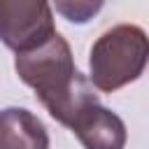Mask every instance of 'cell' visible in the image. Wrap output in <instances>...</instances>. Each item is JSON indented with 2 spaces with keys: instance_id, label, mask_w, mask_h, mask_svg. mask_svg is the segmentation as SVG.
<instances>
[{
  "instance_id": "6da1fadb",
  "label": "cell",
  "mask_w": 149,
  "mask_h": 149,
  "mask_svg": "<svg viewBox=\"0 0 149 149\" xmlns=\"http://www.w3.org/2000/svg\"><path fill=\"white\" fill-rule=\"evenodd\" d=\"M14 70L19 79L35 91L44 109L65 128H70L88 102L98 100L91 81L77 70L68 40L58 30L30 49L16 51Z\"/></svg>"
},
{
  "instance_id": "7a4b0ae2",
  "label": "cell",
  "mask_w": 149,
  "mask_h": 149,
  "mask_svg": "<svg viewBox=\"0 0 149 149\" xmlns=\"http://www.w3.org/2000/svg\"><path fill=\"white\" fill-rule=\"evenodd\" d=\"M149 58L144 28L119 23L105 30L88 51V81L100 93H114L142 77Z\"/></svg>"
},
{
  "instance_id": "3957f363",
  "label": "cell",
  "mask_w": 149,
  "mask_h": 149,
  "mask_svg": "<svg viewBox=\"0 0 149 149\" xmlns=\"http://www.w3.org/2000/svg\"><path fill=\"white\" fill-rule=\"evenodd\" d=\"M54 30L49 0H0V42L14 54L35 47Z\"/></svg>"
},
{
  "instance_id": "277c9868",
  "label": "cell",
  "mask_w": 149,
  "mask_h": 149,
  "mask_svg": "<svg viewBox=\"0 0 149 149\" xmlns=\"http://www.w3.org/2000/svg\"><path fill=\"white\" fill-rule=\"evenodd\" d=\"M84 149H123L128 133L119 114L102 107L100 100L88 102L70 123Z\"/></svg>"
},
{
  "instance_id": "5b68a950",
  "label": "cell",
  "mask_w": 149,
  "mask_h": 149,
  "mask_svg": "<svg viewBox=\"0 0 149 149\" xmlns=\"http://www.w3.org/2000/svg\"><path fill=\"white\" fill-rule=\"evenodd\" d=\"M0 149H49L44 123L26 107L0 109Z\"/></svg>"
},
{
  "instance_id": "8992f818",
  "label": "cell",
  "mask_w": 149,
  "mask_h": 149,
  "mask_svg": "<svg viewBox=\"0 0 149 149\" xmlns=\"http://www.w3.org/2000/svg\"><path fill=\"white\" fill-rule=\"evenodd\" d=\"M102 5H105V0H54L56 12L74 26L88 23L102 9Z\"/></svg>"
}]
</instances>
